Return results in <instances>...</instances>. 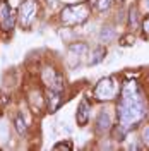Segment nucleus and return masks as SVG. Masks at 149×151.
I'll list each match as a JSON object with an SVG mask.
<instances>
[{
  "instance_id": "f257e3e1",
  "label": "nucleus",
  "mask_w": 149,
  "mask_h": 151,
  "mask_svg": "<svg viewBox=\"0 0 149 151\" xmlns=\"http://www.w3.org/2000/svg\"><path fill=\"white\" fill-rule=\"evenodd\" d=\"M146 113V105L142 101L139 88L135 84H129L123 89V98L118 105V117H120V125L129 129L134 122H139Z\"/></svg>"
},
{
  "instance_id": "f03ea898",
  "label": "nucleus",
  "mask_w": 149,
  "mask_h": 151,
  "mask_svg": "<svg viewBox=\"0 0 149 151\" xmlns=\"http://www.w3.org/2000/svg\"><path fill=\"white\" fill-rule=\"evenodd\" d=\"M87 16H89V9L84 4H81V5H69V7H65L60 12V19L67 26L81 24V22H84L87 19Z\"/></svg>"
},
{
  "instance_id": "7ed1b4c3",
  "label": "nucleus",
  "mask_w": 149,
  "mask_h": 151,
  "mask_svg": "<svg viewBox=\"0 0 149 151\" xmlns=\"http://www.w3.org/2000/svg\"><path fill=\"white\" fill-rule=\"evenodd\" d=\"M117 91H118V86H117L113 77H105V79H101L98 84L94 86V96L98 100H101V101L113 100Z\"/></svg>"
},
{
  "instance_id": "20e7f679",
  "label": "nucleus",
  "mask_w": 149,
  "mask_h": 151,
  "mask_svg": "<svg viewBox=\"0 0 149 151\" xmlns=\"http://www.w3.org/2000/svg\"><path fill=\"white\" fill-rule=\"evenodd\" d=\"M36 9H38V4L36 0H22L21 7H19V22L24 29L31 28L33 21L36 17Z\"/></svg>"
},
{
  "instance_id": "39448f33",
  "label": "nucleus",
  "mask_w": 149,
  "mask_h": 151,
  "mask_svg": "<svg viewBox=\"0 0 149 151\" xmlns=\"http://www.w3.org/2000/svg\"><path fill=\"white\" fill-rule=\"evenodd\" d=\"M16 26V14L9 7V4L5 0L0 2V28L4 31H12Z\"/></svg>"
},
{
  "instance_id": "423d86ee",
  "label": "nucleus",
  "mask_w": 149,
  "mask_h": 151,
  "mask_svg": "<svg viewBox=\"0 0 149 151\" xmlns=\"http://www.w3.org/2000/svg\"><path fill=\"white\" fill-rule=\"evenodd\" d=\"M43 79H45V83L48 84L50 89H53V91H64V77L58 74L55 69H47L43 72Z\"/></svg>"
},
{
  "instance_id": "0eeeda50",
  "label": "nucleus",
  "mask_w": 149,
  "mask_h": 151,
  "mask_svg": "<svg viewBox=\"0 0 149 151\" xmlns=\"http://www.w3.org/2000/svg\"><path fill=\"white\" fill-rule=\"evenodd\" d=\"M112 129V119L106 112H100V115L96 117V132L98 134H105Z\"/></svg>"
},
{
  "instance_id": "6e6552de",
  "label": "nucleus",
  "mask_w": 149,
  "mask_h": 151,
  "mask_svg": "<svg viewBox=\"0 0 149 151\" xmlns=\"http://www.w3.org/2000/svg\"><path fill=\"white\" fill-rule=\"evenodd\" d=\"M47 101H48V110H50L52 113L55 112V110H58V106L62 105V91H53V89H48Z\"/></svg>"
},
{
  "instance_id": "1a4fd4ad",
  "label": "nucleus",
  "mask_w": 149,
  "mask_h": 151,
  "mask_svg": "<svg viewBox=\"0 0 149 151\" xmlns=\"http://www.w3.org/2000/svg\"><path fill=\"white\" fill-rule=\"evenodd\" d=\"M75 120L79 125H86L89 120V105L86 100H81V103L77 106V115H75Z\"/></svg>"
},
{
  "instance_id": "9d476101",
  "label": "nucleus",
  "mask_w": 149,
  "mask_h": 151,
  "mask_svg": "<svg viewBox=\"0 0 149 151\" xmlns=\"http://www.w3.org/2000/svg\"><path fill=\"white\" fill-rule=\"evenodd\" d=\"M105 57H106V48L100 45V47L94 48L93 55L89 58V65H98V64H101L103 60H105Z\"/></svg>"
},
{
  "instance_id": "9b49d317",
  "label": "nucleus",
  "mask_w": 149,
  "mask_h": 151,
  "mask_svg": "<svg viewBox=\"0 0 149 151\" xmlns=\"http://www.w3.org/2000/svg\"><path fill=\"white\" fill-rule=\"evenodd\" d=\"M14 127H16L17 134H21V136H24V134H26V131H28V125H26V120H24L22 113L16 115V119H14Z\"/></svg>"
},
{
  "instance_id": "f8f14e48",
  "label": "nucleus",
  "mask_w": 149,
  "mask_h": 151,
  "mask_svg": "<svg viewBox=\"0 0 149 151\" xmlns=\"http://www.w3.org/2000/svg\"><path fill=\"white\" fill-rule=\"evenodd\" d=\"M129 26L130 29H139V10L135 7H130L129 10Z\"/></svg>"
},
{
  "instance_id": "ddd939ff",
  "label": "nucleus",
  "mask_w": 149,
  "mask_h": 151,
  "mask_svg": "<svg viewBox=\"0 0 149 151\" xmlns=\"http://www.w3.org/2000/svg\"><path fill=\"white\" fill-rule=\"evenodd\" d=\"M100 40L103 43H110L115 40V29L113 28H103L101 29V35H100Z\"/></svg>"
},
{
  "instance_id": "4468645a",
  "label": "nucleus",
  "mask_w": 149,
  "mask_h": 151,
  "mask_svg": "<svg viewBox=\"0 0 149 151\" xmlns=\"http://www.w3.org/2000/svg\"><path fill=\"white\" fill-rule=\"evenodd\" d=\"M69 52H70V53H75L77 57H81L87 52V47H86V43H72V45L69 47Z\"/></svg>"
},
{
  "instance_id": "2eb2a0df",
  "label": "nucleus",
  "mask_w": 149,
  "mask_h": 151,
  "mask_svg": "<svg viewBox=\"0 0 149 151\" xmlns=\"http://www.w3.org/2000/svg\"><path fill=\"white\" fill-rule=\"evenodd\" d=\"M53 150L55 151H72L74 150V144H72V142L70 141H58V142H55V144H53Z\"/></svg>"
},
{
  "instance_id": "dca6fc26",
  "label": "nucleus",
  "mask_w": 149,
  "mask_h": 151,
  "mask_svg": "<svg viewBox=\"0 0 149 151\" xmlns=\"http://www.w3.org/2000/svg\"><path fill=\"white\" fill-rule=\"evenodd\" d=\"M112 2L113 0H98V9L100 10H106V9H110V5H112Z\"/></svg>"
},
{
  "instance_id": "f3484780",
  "label": "nucleus",
  "mask_w": 149,
  "mask_h": 151,
  "mask_svg": "<svg viewBox=\"0 0 149 151\" xmlns=\"http://www.w3.org/2000/svg\"><path fill=\"white\" fill-rule=\"evenodd\" d=\"M142 29H144V35L149 38V17L144 19V22H142Z\"/></svg>"
},
{
  "instance_id": "a211bd4d",
  "label": "nucleus",
  "mask_w": 149,
  "mask_h": 151,
  "mask_svg": "<svg viewBox=\"0 0 149 151\" xmlns=\"http://www.w3.org/2000/svg\"><path fill=\"white\" fill-rule=\"evenodd\" d=\"M142 141L149 144V125L148 127H144V131H142Z\"/></svg>"
},
{
  "instance_id": "6ab92c4d",
  "label": "nucleus",
  "mask_w": 149,
  "mask_h": 151,
  "mask_svg": "<svg viewBox=\"0 0 149 151\" xmlns=\"http://www.w3.org/2000/svg\"><path fill=\"white\" fill-rule=\"evenodd\" d=\"M129 150H130V151H134V150H135V151H137V150H144V146H142V144H139V142L135 141V142H132L130 146H129Z\"/></svg>"
},
{
  "instance_id": "aec40b11",
  "label": "nucleus",
  "mask_w": 149,
  "mask_h": 151,
  "mask_svg": "<svg viewBox=\"0 0 149 151\" xmlns=\"http://www.w3.org/2000/svg\"><path fill=\"white\" fill-rule=\"evenodd\" d=\"M146 5H148V9H149V0H146Z\"/></svg>"
}]
</instances>
